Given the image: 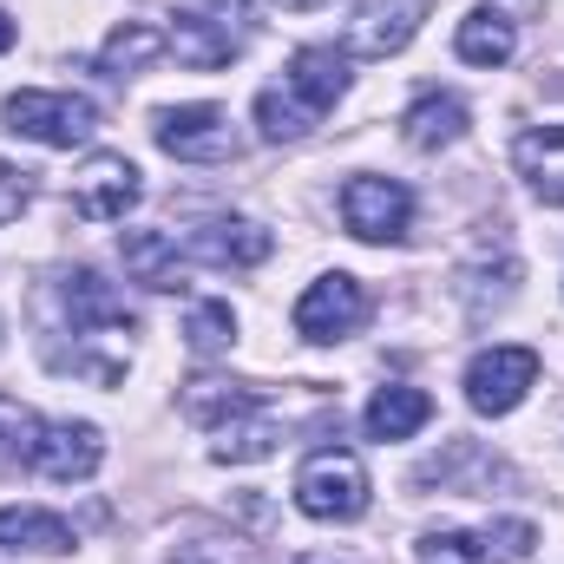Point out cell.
Returning a JSON list of instances; mask_svg holds the SVG:
<instances>
[{
  "label": "cell",
  "mask_w": 564,
  "mask_h": 564,
  "mask_svg": "<svg viewBox=\"0 0 564 564\" xmlns=\"http://www.w3.org/2000/svg\"><path fill=\"white\" fill-rule=\"evenodd\" d=\"M7 126L33 144H53V151H73L99 132V106L79 99V93H13L7 99Z\"/></svg>",
  "instance_id": "7a4b0ae2"
},
{
  "label": "cell",
  "mask_w": 564,
  "mask_h": 564,
  "mask_svg": "<svg viewBox=\"0 0 564 564\" xmlns=\"http://www.w3.org/2000/svg\"><path fill=\"white\" fill-rule=\"evenodd\" d=\"M40 414H26L20 401L0 394V473H33V453H40Z\"/></svg>",
  "instance_id": "603a6c76"
},
{
  "label": "cell",
  "mask_w": 564,
  "mask_h": 564,
  "mask_svg": "<svg viewBox=\"0 0 564 564\" xmlns=\"http://www.w3.org/2000/svg\"><path fill=\"white\" fill-rule=\"evenodd\" d=\"M119 257H126V270H132L144 289H177V282H184L177 237H164V230H126V237H119Z\"/></svg>",
  "instance_id": "ffe728a7"
},
{
  "label": "cell",
  "mask_w": 564,
  "mask_h": 564,
  "mask_svg": "<svg viewBox=\"0 0 564 564\" xmlns=\"http://www.w3.org/2000/svg\"><path fill=\"white\" fill-rule=\"evenodd\" d=\"M26 204H33V171H20V164H0V224H13Z\"/></svg>",
  "instance_id": "4316f807"
},
{
  "label": "cell",
  "mask_w": 564,
  "mask_h": 564,
  "mask_svg": "<svg viewBox=\"0 0 564 564\" xmlns=\"http://www.w3.org/2000/svg\"><path fill=\"white\" fill-rule=\"evenodd\" d=\"M164 53V33L158 26H144V20H126L106 46H99V66L112 73V79H126V73H139V66H151Z\"/></svg>",
  "instance_id": "7402d4cb"
},
{
  "label": "cell",
  "mask_w": 564,
  "mask_h": 564,
  "mask_svg": "<svg viewBox=\"0 0 564 564\" xmlns=\"http://www.w3.org/2000/svg\"><path fill=\"white\" fill-rule=\"evenodd\" d=\"M0 545L33 552V558H59V552H73V525L59 512H40V506H7L0 512Z\"/></svg>",
  "instance_id": "2e32d148"
},
{
  "label": "cell",
  "mask_w": 564,
  "mask_h": 564,
  "mask_svg": "<svg viewBox=\"0 0 564 564\" xmlns=\"http://www.w3.org/2000/svg\"><path fill=\"white\" fill-rule=\"evenodd\" d=\"M532 525L506 519V525H479V532H426L421 539V564H512L532 552Z\"/></svg>",
  "instance_id": "ba28073f"
},
{
  "label": "cell",
  "mask_w": 564,
  "mask_h": 564,
  "mask_svg": "<svg viewBox=\"0 0 564 564\" xmlns=\"http://www.w3.org/2000/svg\"><path fill=\"white\" fill-rule=\"evenodd\" d=\"M401 132L414 151H446V144L466 139V99H453V93H426L408 106V119H401Z\"/></svg>",
  "instance_id": "d6986e66"
},
{
  "label": "cell",
  "mask_w": 564,
  "mask_h": 564,
  "mask_svg": "<svg viewBox=\"0 0 564 564\" xmlns=\"http://www.w3.org/2000/svg\"><path fill=\"white\" fill-rule=\"evenodd\" d=\"M289 93L322 119V112L348 93V59H341L335 46H302V53L289 59Z\"/></svg>",
  "instance_id": "9a60e30c"
},
{
  "label": "cell",
  "mask_w": 564,
  "mask_h": 564,
  "mask_svg": "<svg viewBox=\"0 0 564 564\" xmlns=\"http://www.w3.org/2000/svg\"><path fill=\"white\" fill-rule=\"evenodd\" d=\"M13 40H20V26H13V20H7V13H0V53H7V46H13Z\"/></svg>",
  "instance_id": "f1b7e54d"
},
{
  "label": "cell",
  "mask_w": 564,
  "mask_h": 564,
  "mask_svg": "<svg viewBox=\"0 0 564 564\" xmlns=\"http://www.w3.org/2000/svg\"><path fill=\"white\" fill-rule=\"evenodd\" d=\"M512 164H519V177H525L545 204H558L564 210V126H539V132H525V139L512 144Z\"/></svg>",
  "instance_id": "e0dca14e"
},
{
  "label": "cell",
  "mask_w": 564,
  "mask_h": 564,
  "mask_svg": "<svg viewBox=\"0 0 564 564\" xmlns=\"http://www.w3.org/2000/svg\"><path fill=\"white\" fill-rule=\"evenodd\" d=\"M368 315H375L368 289L335 270V276H322V282L302 289V302H295V335H302V341H341V335H355Z\"/></svg>",
  "instance_id": "277c9868"
},
{
  "label": "cell",
  "mask_w": 564,
  "mask_h": 564,
  "mask_svg": "<svg viewBox=\"0 0 564 564\" xmlns=\"http://www.w3.org/2000/svg\"><path fill=\"white\" fill-rule=\"evenodd\" d=\"M295 564H335V558H315V552H308V558H295Z\"/></svg>",
  "instance_id": "4dcf8cb0"
},
{
  "label": "cell",
  "mask_w": 564,
  "mask_h": 564,
  "mask_svg": "<svg viewBox=\"0 0 564 564\" xmlns=\"http://www.w3.org/2000/svg\"><path fill=\"white\" fill-rule=\"evenodd\" d=\"M230 335H237V315H230V302H197V308H191V322H184V341H191L197 355H217V348H230Z\"/></svg>",
  "instance_id": "484cf974"
},
{
  "label": "cell",
  "mask_w": 564,
  "mask_h": 564,
  "mask_svg": "<svg viewBox=\"0 0 564 564\" xmlns=\"http://www.w3.org/2000/svg\"><path fill=\"white\" fill-rule=\"evenodd\" d=\"M184 250H191L197 263H210V270H257V263H270L276 237H270L263 224H250V217H217V224L191 230Z\"/></svg>",
  "instance_id": "8fae6325"
},
{
  "label": "cell",
  "mask_w": 564,
  "mask_h": 564,
  "mask_svg": "<svg viewBox=\"0 0 564 564\" xmlns=\"http://www.w3.org/2000/svg\"><path fill=\"white\" fill-rule=\"evenodd\" d=\"M276 440H282V433H276V421H270V414H250V421H230V426H224L210 453H217L224 466H250V459H270V453H276Z\"/></svg>",
  "instance_id": "cb8c5ba5"
},
{
  "label": "cell",
  "mask_w": 564,
  "mask_h": 564,
  "mask_svg": "<svg viewBox=\"0 0 564 564\" xmlns=\"http://www.w3.org/2000/svg\"><path fill=\"white\" fill-rule=\"evenodd\" d=\"M426 7L433 0H355V13H348V53H361V59L401 53L421 33Z\"/></svg>",
  "instance_id": "9c48e42d"
},
{
  "label": "cell",
  "mask_w": 564,
  "mask_h": 564,
  "mask_svg": "<svg viewBox=\"0 0 564 564\" xmlns=\"http://www.w3.org/2000/svg\"><path fill=\"white\" fill-rule=\"evenodd\" d=\"M257 126H263L270 144H289V139H302V132L315 126V112H308L295 93H263V99H257Z\"/></svg>",
  "instance_id": "d4e9b609"
},
{
  "label": "cell",
  "mask_w": 564,
  "mask_h": 564,
  "mask_svg": "<svg viewBox=\"0 0 564 564\" xmlns=\"http://www.w3.org/2000/svg\"><path fill=\"white\" fill-rule=\"evenodd\" d=\"M99 459H106L99 426H86V421H46L40 426V453H33V473H40V479L73 486V479H93Z\"/></svg>",
  "instance_id": "30bf717a"
},
{
  "label": "cell",
  "mask_w": 564,
  "mask_h": 564,
  "mask_svg": "<svg viewBox=\"0 0 564 564\" xmlns=\"http://www.w3.org/2000/svg\"><path fill=\"white\" fill-rule=\"evenodd\" d=\"M532 381H539V355L532 348H486L466 368V401H473V414L499 421V414H512L532 394Z\"/></svg>",
  "instance_id": "5b68a950"
},
{
  "label": "cell",
  "mask_w": 564,
  "mask_h": 564,
  "mask_svg": "<svg viewBox=\"0 0 564 564\" xmlns=\"http://www.w3.org/2000/svg\"><path fill=\"white\" fill-rule=\"evenodd\" d=\"M158 144L184 164H230L237 158V132L224 106H171L158 119Z\"/></svg>",
  "instance_id": "52a82bcc"
},
{
  "label": "cell",
  "mask_w": 564,
  "mask_h": 564,
  "mask_svg": "<svg viewBox=\"0 0 564 564\" xmlns=\"http://www.w3.org/2000/svg\"><path fill=\"white\" fill-rule=\"evenodd\" d=\"M164 46L177 53V66H197V73H217V66L237 59V33L217 26L210 13H177L171 33H164Z\"/></svg>",
  "instance_id": "5bb4252c"
},
{
  "label": "cell",
  "mask_w": 564,
  "mask_h": 564,
  "mask_svg": "<svg viewBox=\"0 0 564 564\" xmlns=\"http://www.w3.org/2000/svg\"><path fill=\"white\" fill-rule=\"evenodd\" d=\"M368 499H375L368 466H361L348 446H322V453H308L302 473H295V506H302L308 519H322V525H348V519H361Z\"/></svg>",
  "instance_id": "6da1fadb"
},
{
  "label": "cell",
  "mask_w": 564,
  "mask_h": 564,
  "mask_svg": "<svg viewBox=\"0 0 564 564\" xmlns=\"http://www.w3.org/2000/svg\"><path fill=\"white\" fill-rule=\"evenodd\" d=\"M459 59H473V66H506L512 53H519V20L512 13H499V7H473L466 20H459Z\"/></svg>",
  "instance_id": "ac0fdd59"
},
{
  "label": "cell",
  "mask_w": 564,
  "mask_h": 564,
  "mask_svg": "<svg viewBox=\"0 0 564 564\" xmlns=\"http://www.w3.org/2000/svg\"><path fill=\"white\" fill-rule=\"evenodd\" d=\"M276 7H289V13H308V7H322V0H276Z\"/></svg>",
  "instance_id": "f546056e"
},
{
  "label": "cell",
  "mask_w": 564,
  "mask_h": 564,
  "mask_svg": "<svg viewBox=\"0 0 564 564\" xmlns=\"http://www.w3.org/2000/svg\"><path fill=\"white\" fill-rule=\"evenodd\" d=\"M184 414L197 426H224L230 421H250V414H263V394L257 388H243V381H217V375H197V381H184Z\"/></svg>",
  "instance_id": "4fadbf2b"
},
{
  "label": "cell",
  "mask_w": 564,
  "mask_h": 564,
  "mask_svg": "<svg viewBox=\"0 0 564 564\" xmlns=\"http://www.w3.org/2000/svg\"><path fill=\"white\" fill-rule=\"evenodd\" d=\"M59 308H66L73 328H132V322H139L132 302L99 276V270H66V276H59Z\"/></svg>",
  "instance_id": "7c38bea8"
},
{
  "label": "cell",
  "mask_w": 564,
  "mask_h": 564,
  "mask_svg": "<svg viewBox=\"0 0 564 564\" xmlns=\"http://www.w3.org/2000/svg\"><path fill=\"white\" fill-rule=\"evenodd\" d=\"M177 564H257V558H250V545H237V539H204V545H184Z\"/></svg>",
  "instance_id": "83f0119b"
},
{
  "label": "cell",
  "mask_w": 564,
  "mask_h": 564,
  "mask_svg": "<svg viewBox=\"0 0 564 564\" xmlns=\"http://www.w3.org/2000/svg\"><path fill=\"white\" fill-rule=\"evenodd\" d=\"M433 421V401H426L421 388H381L375 401H368V433L375 440H408V433H421Z\"/></svg>",
  "instance_id": "44dd1931"
},
{
  "label": "cell",
  "mask_w": 564,
  "mask_h": 564,
  "mask_svg": "<svg viewBox=\"0 0 564 564\" xmlns=\"http://www.w3.org/2000/svg\"><path fill=\"white\" fill-rule=\"evenodd\" d=\"M139 164L126 158V151H99V158H86L79 164V177H73V210L86 217V224H119L132 204H139Z\"/></svg>",
  "instance_id": "8992f818"
},
{
  "label": "cell",
  "mask_w": 564,
  "mask_h": 564,
  "mask_svg": "<svg viewBox=\"0 0 564 564\" xmlns=\"http://www.w3.org/2000/svg\"><path fill=\"white\" fill-rule=\"evenodd\" d=\"M341 224L361 243H401L414 224V191L401 177H348L341 191Z\"/></svg>",
  "instance_id": "3957f363"
}]
</instances>
